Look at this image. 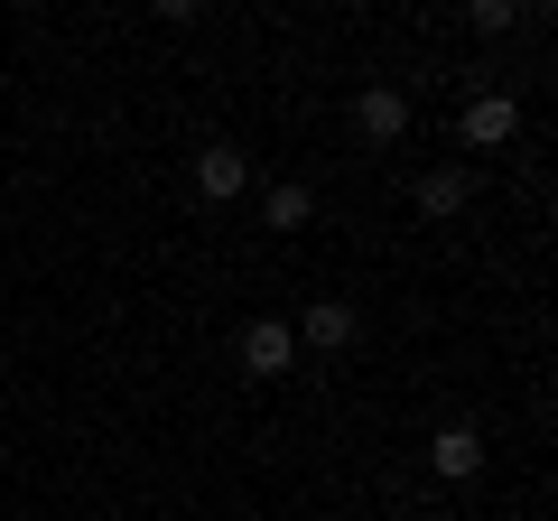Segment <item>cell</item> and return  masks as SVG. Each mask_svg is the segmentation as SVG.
I'll use <instances>...</instances> for the list:
<instances>
[{
	"label": "cell",
	"mask_w": 558,
	"mask_h": 521,
	"mask_svg": "<svg viewBox=\"0 0 558 521\" xmlns=\"http://www.w3.org/2000/svg\"><path fill=\"white\" fill-rule=\"evenodd\" d=\"M289 363H299V336H289L279 317H252V326H242V373H252V381H279Z\"/></svg>",
	"instance_id": "obj_1"
},
{
	"label": "cell",
	"mask_w": 558,
	"mask_h": 521,
	"mask_svg": "<svg viewBox=\"0 0 558 521\" xmlns=\"http://www.w3.org/2000/svg\"><path fill=\"white\" fill-rule=\"evenodd\" d=\"M242 186H252V159H242L233 141H205V149H196V196H205V205H233Z\"/></svg>",
	"instance_id": "obj_2"
},
{
	"label": "cell",
	"mask_w": 558,
	"mask_h": 521,
	"mask_svg": "<svg viewBox=\"0 0 558 521\" xmlns=\"http://www.w3.org/2000/svg\"><path fill=\"white\" fill-rule=\"evenodd\" d=\"M354 131L391 149L400 131H410V94H400V84H363V94H354Z\"/></svg>",
	"instance_id": "obj_3"
},
{
	"label": "cell",
	"mask_w": 558,
	"mask_h": 521,
	"mask_svg": "<svg viewBox=\"0 0 558 521\" xmlns=\"http://www.w3.org/2000/svg\"><path fill=\"white\" fill-rule=\"evenodd\" d=\"M475 465H484V438H475V428H465V420H447L438 438H428V475L465 484V475H475Z\"/></svg>",
	"instance_id": "obj_4"
},
{
	"label": "cell",
	"mask_w": 558,
	"mask_h": 521,
	"mask_svg": "<svg viewBox=\"0 0 558 521\" xmlns=\"http://www.w3.org/2000/svg\"><path fill=\"white\" fill-rule=\"evenodd\" d=\"M512 131H521V102L512 94H475V102H465V141H475V149H502Z\"/></svg>",
	"instance_id": "obj_5"
},
{
	"label": "cell",
	"mask_w": 558,
	"mask_h": 521,
	"mask_svg": "<svg viewBox=\"0 0 558 521\" xmlns=\"http://www.w3.org/2000/svg\"><path fill=\"white\" fill-rule=\"evenodd\" d=\"M465 196H475L465 168H428V178H418V215H465Z\"/></svg>",
	"instance_id": "obj_6"
},
{
	"label": "cell",
	"mask_w": 558,
	"mask_h": 521,
	"mask_svg": "<svg viewBox=\"0 0 558 521\" xmlns=\"http://www.w3.org/2000/svg\"><path fill=\"white\" fill-rule=\"evenodd\" d=\"M289 336H307V344H326V354H336V344H354V307L326 299V307H307V326H289Z\"/></svg>",
	"instance_id": "obj_7"
},
{
	"label": "cell",
	"mask_w": 558,
	"mask_h": 521,
	"mask_svg": "<svg viewBox=\"0 0 558 521\" xmlns=\"http://www.w3.org/2000/svg\"><path fill=\"white\" fill-rule=\"evenodd\" d=\"M260 215H270L279 233H299V223L317 215V196H307V186H270V205H260Z\"/></svg>",
	"instance_id": "obj_8"
},
{
	"label": "cell",
	"mask_w": 558,
	"mask_h": 521,
	"mask_svg": "<svg viewBox=\"0 0 558 521\" xmlns=\"http://www.w3.org/2000/svg\"><path fill=\"white\" fill-rule=\"evenodd\" d=\"M465 28H484V38H502V28H521V0H475V10H465Z\"/></svg>",
	"instance_id": "obj_9"
}]
</instances>
